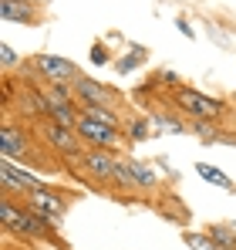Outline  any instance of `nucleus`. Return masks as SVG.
Segmentation results:
<instances>
[{
	"mask_svg": "<svg viewBox=\"0 0 236 250\" xmlns=\"http://www.w3.org/2000/svg\"><path fill=\"white\" fill-rule=\"evenodd\" d=\"M193 128H196V132L202 135V139H206V142H216V139H219V132H216L213 119H196V122H193Z\"/></svg>",
	"mask_w": 236,
	"mask_h": 250,
	"instance_id": "obj_20",
	"label": "nucleus"
},
{
	"mask_svg": "<svg viewBox=\"0 0 236 250\" xmlns=\"http://www.w3.org/2000/svg\"><path fill=\"white\" fill-rule=\"evenodd\" d=\"M34 68L44 75V82H58V84H75L78 82V68H75L68 58H58V54H38V58H34Z\"/></svg>",
	"mask_w": 236,
	"mask_h": 250,
	"instance_id": "obj_7",
	"label": "nucleus"
},
{
	"mask_svg": "<svg viewBox=\"0 0 236 250\" xmlns=\"http://www.w3.org/2000/svg\"><path fill=\"white\" fill-rule=\"evenodd\" d=\"M219 247H226V250H236V227H230V223H213L209 230H206Z\"/></svg>",
	"mask_w": 236,
	"mask_h": 250,
	"instance_id": "obj_14",
	"label": "nucleus"
},
{
	"mask_svg": "<svg viewBox=\"0 0 236 250\" xmlns=\"http://www.w3.org/2000/svg\"><path fill=\"white\" fill-rule=\"evenodd\" d=\"M128 166H132V176H135L138 189H156V186H158V172L149 166V163H142V159H128Z\"/></svg>",
	"mask_w": 236,
	"mask_h": 250,
	"instance_id": "obj_12",
	"label": "nucleus"
},
{
	"mask_svg": "<svg viewBox=\"0 0 236 250\" xmlns=\"http://www.w3.org/2000/svg\"><path fill=\"white\" fill-rule=\"evenodd\" d=\"M176 27H179V31L186 34V38H196V31L189 27V21H186V17H179V24H176Z\"/></svg>",
	"mask_w": 236,
	"mask_h": 250,
	"instance_id": "obj_24",
	"label": "nucleus"
},
{
	"mask_svg": "<svg viewBox=\"0 0 236 250\" xmlns=\"http://www.w3.org/2000/svg\"><path fill=\"white\" fill-rule=\"evenodd\" d=\"M91 64H108V51H105L101 44L91 47Z\"/></svg>",
	"mask_w": 236,
	"mask_h": 250,
	"instance_id": "obj_23",
	"label": "nucleus"
},
{
	"mask_svg": "<svg viewBox=\"0 0 236 250\" xmlns=\"http://www.w3.org/2000/svg\"><path fill=\"white\" fill-rule=\"evenodd\" d=\"M81 166L88 169V176L91 179H98V183H115V169H118V156L112 149H84L81 152Z\"/></svg>",
	"mask_w": 236,
	"mask_h": 250,
	"instance_id": "obj_5",
	"label": "nucleus"
},
{
	"mask_svg": "<svg viewBox=\"0 0 236 250\" xmlns=\"http://www.w3.org/2000/svg\"><path fill=\"white\" fill-rule=\"evenodd\" d=\"M0 179H3V193H27V189H40V183L34 172H27L24 166H17V159L10 156H0Z\"/></svg>",
	"mask_w": 236,
	"mask_h": 250,
	"instance_id": "obj_4",
	"label": "nucleus"
},
{
	"mask_svg": "<svg viewBox=\"0 0 236 250\" xmlns=\"http://www.w3.org/2000/svg\"><path fill=\"white\" fill-rule=\"evenodd\" d=\"M0 17L7 24H38L40 10L34 0H3L0 3Z\"/></svg>",
	"mask_w": 236,
	"mask_h": 250,
	"instance_id": "obj_9",
	"label": "nucleus"
},
{
	"mask_svg": "<svg viewBox=\"0 0 236 250\" xmlns=\"http://www.w3.org/2000/svg\"><path fill=\"white\" fill-rule=\"evenodd\" d=\"M44 142L51 146V149H58L61 156H78L81 152V139L78 128H68V125H58V122H44Z\"/></svg>",
	"mask_w": 236,
	"mask_h": 250,
	"instance_id": "obj_8",
	"label": "nucleus"
},
{
	"mask_svg": "<svg viewBox=\"0 0 236 250\" xmlns=\"http://www.w3.org/2000/svg\"><path fill=\"white\" fill-rule=\"evenodd\" d=\"M81 115H91V119H98V122H108V125H118V128H121V122H118L112 105H81Z\"/></svg>",
	"mask_w": 236,
	"mask_h": 250,
	"instance_id": "obj_16",
	"label": "nucleus"
},
{
	"mask_svg": "<svg viewBox=\"0 0 236 250\" xmlns=\"http://www.w3.org/2000/svg\"><path fill=\"white\" fill-rule=\"evenodd\" d=\"M0 61H3V68H14V64H17V54H14V47H10V44H3V47H0Z\"/></svg>",
	"mask_w": 236,
	"mask_h": 250,
	"instance_id": "obj_22",
	"label": "nucleus"
},
{
	"mask_svg": "<svg viewBox=\"0 0 236 250\" xmlns=\"http://www.w3.org/2000/svg\"><path fill=\"white\" fill-rule=\"evenodd\" d=\"M71 88H75L81 105H108V102H112V88L91 82V78H84V75H78V82L71 84Z\"/></svg>",
	"mask_w": 236,
	"mask_h": 250,
	"instance_id": "obj_10",
	"label": "nucleus"
},
{
	"mask_svg": "<svg viewBox=\"0 0 236 250\" xmlns=\"http://www.w3.org/2000/svg\"><path fill=\"white\" fill-rule=\"evenodd\" d=\"M0 146H3V156H10V159H24L27 152H31V139L20 132V128H14V125H3V135H0Z\"/></svg>",
	"mask_w": 236,
	"mask_h": 250,
	"instance_id": "obj_11",
	"label": "nucleus"
},
{
	"mask_svg": "<svg viewBox=\"0 0 236 250\" xmlns=\"http://www.w3.org/2000/svg\"><path fill=\"white\" fill-rule=\"evenodd\" d=\"M115 183H118V189H138V183H135V176H132V166H128V159H118Z\"/></svg>",
	"mask_w": 236,
	"mask_h": 250,
	"instance_id": "obj_17",
	"label": "nucleus"
},
{
	"mask_svg": "<svg viewBox=\"0 0 236 250\" xmlns=\"http://www.w3.org/2000/svg\"><path fill=\"white\" fill-rule=\"evenodd\" d=\"M149 122H152V128H158V132H172V135H182V132H186V125L179 122V119H172V115H165V112H152Z\"/></svg>",
	"mask_w": 236,
	"mask_h": 250,
	"instance_id": "obj_15",
	"label": "nucleus"
},
{
	"mask_svg": "<svg viewBox=\"0 0 236 250\" xmlns=\"http://www.w3.org/2000/svg\"><path fill=\"white\" fill-rule=\"evenodd\" d=\"M142 61H145V54H142V47H138V54H135V58H121V61H118V71H132V68H135V64H142Z\"/></svg>",
	"mask_w": 236,
	"mask_h": 250,
	"instance_id": "obj_21",
	"label": "nucleus"
},
{
	"mask_svg": "<svg viewBox=\"0 0 236 250\" xmlns=\"http://www.w3.org/2000/svg\"><path fill=\"white\" fill-rule=\"evenodd\" d=\"M78 135L88 146H95V149H115L118 146V125L98 122L91 115H81L78 119Z\"/></svg>",
	"mask_w": 236,
	"mask_h": 250,
	"instance_id": "obj_6",
	"label": "nucleus"
},
{
	"mask_svg": "<svg viewBox=\"0 0 236 250\" xmlns=\"http://www.w3.org/2000/svg\"><path fill=\"white\" fill-rule=\"evenodd\" d=\"M196 172L206 179V183H213V186H219V189H230V193H236V183L230 179V176H223L219 169L206 166V163H196Z\"/></svg>",
	"mask_w": 236,
	"mask_h": 250,
	"instance_id": "obj_13",
	"label": "nucleus"
},
{
	"mask_svg": "<svg viewBox=\"0 0 236 250\" xmlns=\"http://www.w3.org/2000/svg\"><path fill=\"white\" fill-rule=\"evenodd\" d=\"M24 200H27V207L38 209L40 220L51 227V230H61V223H64V200L58 196V193H51V189H27L24 193Z\"/></svg>",
	"mask_w": 236,
	"mask_h": 250,
	"instance_id": "obj_3",
	"label": "nucleus"
},
{
	"mask_svg": "<svg viewBox=\"0 0 236 250\" xmlns=\"http://www.w3.org/2000/svg\"><path fill=\"white\" fill-rule=\"evenodd\" d=\"M186 247L189 250H226V247H219L209 233H186Z\"/></svg>",
	"mask_w": 236,
	"mask_h": 250,
	"instance_id": "obj_18",
	"label": "nucleus"
},
{
	"mask_svg": "<svg viewBox=\"0 0 236 250\" xmlns=\"http://www.w3.org/2000/svg\"><path fill=\"white\" fill-rule=\"evenodd\" d=\"M0 220H3V227H7L10 233H17V237H27V240H51V227L40 220V213L31 209V207H17V203L10 200V193H7L3 203H0Z\"/></svg>",
	"mask_w": 236,
	"mask_h": 250,
	"instance_id": "obj_1",
	"label": "nucleus"
},
{
	"mask_svg": "<svg viewBox=\"0 0 236 250\" xmlns=\"http://www.w3.org/2000/svg\"><path fill=\"white\" fill-rule=\"evenodd\" d=\"M176 102H179V108H182L193 122H196V119H219V115H223V102L202 95L196 88H176Z\"/></svg>",
	"mask_w": 236,
	"mask_h": 250,
	"instance_id": "obj_2",
	"label": "nucleus"
},
{
	"mask_svg": "<svg viewBox=\"0 0 236 250\" xmlns=\"http://www.w3.org/2000/svg\"><path fill=\"white\" fill-rule=\"evenodd\" d=\"M125 132H128V139H132V142H145V139H149V132H152V122H149V119H132Z\"/></svg>",
	"mask_w": 236,
	"mask_h": 250,
	"instance_id": "obj_19",
	"label": "nucleus"
}]
</instances>
